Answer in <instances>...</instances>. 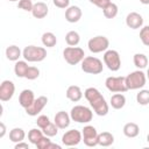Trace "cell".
Segmentation results:
<instances>
[{"mask_svg": "<svg viewBox=\"0 0 149 149\" xmlns=\"http://www.w3.org/2000/svg\"><path fill=\"white\" fill-rule=\"evenodd\" d=\"M84 97L90 102L94 113L99 116H105L108 113V104L105 98L100 93V91L95 87H87L84 92Z\"/></svg>", "mask_w": 149, "mask_h": 149, "instance_id": "cell-1", "label": "cell"}, {"mask_svg": "<svg viewBox=\"0 0 149 149\" xmlns=\"http://www.w3.org/2000/svg\"><path fill=\"white\" fill-rule=\"evenodd\" d=\"M70 116H71V120L74 121V122H78V123H87L92 120L93 118V112L86 107V106H83V105H77V106H73L70 111Z\"/></svg>", "mask_w": 149, "mask_h": 149, "instance_id": "cell-2", "label": "cell"}, {"mask_svg": "<svg viewBox=\"0 0 149 149\" xmlns=\"http://www.w3.org/2000/svg\"><path fill=\"white\" fill-rule=\"evenodd\" d=\"M22 57L27 62H42L47 57V50L43 47H36V45H28L22 51Z\"/></svg>", "mask_w": 149, "mask_h": 149, "instance_id": "cell-3", "label": "cell"}, {"mask_svg": "<svg viewBox=\"0 0 149 149\" xmlns=\"http://www.w3.org/2000/svg\"><path fill=\"white\" fill-rule=\"evenodd\" d=\"M104 65L102 62L93 56H87L81 61V70L85 73H90V74H99L102 72Z\"/></svg>", "mask_w": 149, "mask_h": 149, "instance_id": "cell-4", "label": "cell"}, {"mask_svg": "<svg viewBox=\"0 0 149 149\" xmlns=\"http://www.w3.org/2000/svg\"><path fill=\"white\" fill-rule=\"evenodd\" d=\"M85 52L79 47H68L63 50V57L65 62L70 65H76L78 63H81V61L85 58Z\"/></svg>", "mask_w": 149, "mask_h": 149, "instance_id": "cell-5", "label": "cell"}, {"mask_svg": "<svg viewBox=\"0 0 149 149\" xmlns=\"http://www.w3.org/2000/svg\"><path fill=\"white\" fill-rule=\"evenodd\" d=\"M146 81H147V76L141 70L133 71V72H130L126 77V84H127L128 90H139V88H142L146 85Z\"/></svg>", "mask_w": 149, "mask_h": 149, "instance_id": "cell-6", "label": "cell"}, {"mask_svg": "<svg viewBox=\"0 0 149 149\" xmlns=\"http://www.w3.org/2000/svg\"><path fill=\"white\" fill-rule=\"evenodd\" d=\"M105 85L108 91L114 93H123L128 91L126 77H107L105 80Z\"/></svg>", "mask_w": 149, "mask_h": 149, "instance_id": "cell-7", "label": "cell"}, {"mask_svg": "<svg viewBox=\"0 0 149 149\" xmlns=\"http://www.w3.org/2000/svg\"><path fill=\"white\" fill-rule=\"evenodd\" d=\"M87 47H88V50L93 54H99V52H102V51H106L109 47V41L106 36H102V35H98V36H94L92 37L91 40H88L87 42Z\"/></svg>", "mask_w": 149, "mask_h": 149, "instance_id": "cell-8", "label": "cell"}, {"mask_svg": "<svg viewBox=\"0 0 149 149\" xmlns=\"http://www.w3.org/2000/svg\"><path fill=\"white\" fill-rule=\"evenodd\" d=\"M104 63L108 70L115 72L121 68V58L116 50H106L104 54Z\"/></svg>", "mask_w": 149, "mask_h": 149, "instance_id": "cell-9", "label": "cell"}, {"mask_svg": "<svg viewBox=\"0 0 149 149\" xmlns=\"http://www.w3.org/2000/svg\"><path fill=\"white\" fill-rule=\"evenodd\" d=\"M83 141L87 147H95L98 146V132L93 126H85L81 129Z\"/></svg>", "mask_w": 149, "mask_h": 149, "instance_id": "cell-10", "label": "cell"}, {"mask_svg": "<svg viewBox=\"0 0 149 149\" xmlns=\"http://www.w3.org/2000/svg\"><path fill=\"white\" fill-rule=\"evenodd\" d=\"M81 140H83L81 132H79L77 129H70V130L65 132L63 134V136H62V143L64 146H66V147L78 146Z\"/></svg>", "mask_w": 149, "mask_h": 149, "instance_id": "cell-11", "label": "cell"}, {"mask_svg": "<svg viewBox=\"0 0 149 149\" xmlns=\"http://www.w3.org/2000/svg\"><path fill=\"white\" fill-rule=\"evenodd\" d=\"M47 104H48V98L44 95H41V97L36 98L29 107L26 108V113L30 116H35L42 112V109L47 106Z\"/></svg>", "mask_w": 149, "mask_h": 149, "instance_id": "cell-12", "label": "cell"}, {"mask_svg": "<svg viewBox=\"0 0 149 149\" xmlns=\"http://www.w3.org/2000/svg\"><path fill=\"white\" fill-rule=\"evenodd\" d=\"M15 92V85L12 80H3L0 85V100L1 101H9Z\"/></svg>", "mask_w": 149, "mask_h": 149, "instance_id": "cell-13", "label": "cell"}, {"mask_svg": "<svg viewBox=\"0 0 149 149\" xmlns=\"http://www.w3.org/2000/svg\"><path fill=\"white\" fill-rule=\"evenodd\" d=\"M126 24L130 29H139L143 24V17L141 14H139L136 12H130L126 16Z\"/></svg>", "mask_w": 149, "mask_h": 149, "instance_id": "cell-14", "label": "cell"}, {"mask_svg": "<svg viewBox=\"0 0 149 149\" xmlns=\"http://www.w3.org/2000/svg\"><path fill=\"white\" fill-rule=\"evenodd\" d=\"M54 122L56 123V126L59 128V129H65L70 126V122H71V116L70 114H68L66 112L64 111H59L56 113L55 118H54Z\"/></svg>", "mask_w": 149, "mask_h": 149, "instance_id": "cell-15", "label": "cell"}, {"mask_svg": "<svg viewBox=\"0 0 149 149\" xmlns=\"http://www.w3.org/2000/svg\"><path fill=\"white\" fill-rule=\"evenodd\" d=\"M81 9L78 6H69L65 10V20L70 23H76L81 19Z\"/></svg>", "mask_w": 149, "mask_h": 149, "instance_id": "cell-16", "label": "cell"}, {"mask_svg": "<svg viewBox=\"0 0 149 149\" xmlns=\"http://www.w3.org/2000/svg\"><path fill=\"white\" fill-rule=\"evenodd\" d=\"M35 99H36V98H35V95H34V92H33L31 90L26 88V90H23V91L20 93V95H19V104L26 109L27 107H29V106L34 102Z\"/></svg>", "mask_w": 149, "mask_h": 149, "instance_id": "cell-17", "label": "cell"}, {"mask_svg": "<svg viewBox=\"0 0 149 149\" xmlns=\"http://www.w3.org/2000/svg\"><path fill=\"white\" fill-rule=\"evenodd\" d=\"M48 9H49V8H48L47 3L40 1V2L34 3L31 14H33V16L36 17V19H44V17L48 15V12H49Z\"/></svg>", "mask_w": 149, "mask_h": 149, "instance_id": "cell-18", "label": "cell"}, {"mask_svg": "<svg viewBox=\"0 0 149 149\" xmlns=\"http://www.w3.org/2000/svg\"><path fill=\"white\" fill-rule=\"evenodd\" d=\"M65 94H66V98H68L69 100L73 101V102H77V101H79V100L83 98V92H81L80 87L77 86V85H71V86H69Z\"/></svg>", "mask_w": 149, "mask_h": 149, "instance_id": "cell-19", "label": "cell"}, {"mask_svg": "<svg viewBox=\"0 0 149 149\" xmlns=\"http://www.w3.org/2000/svg\"><path fill=\"white\" fill-rule=\"evenodd\" d=\"M139 133H140V127L135 122H127L123 126V134L129 139L136 137L139 135Z\"/></svg>", "mask_w": 149, "mask_h": 149, "instance_id": "cell-20", "label": "cell"}, {"mask_svg": "<svg viewBox=\"0 0 149 149\" xmlns=\"http://www.w3.org/2000/svg\"><path fill=\"white\" fill-rule=\"evenodd\" d=\"M114 142V136L109 132H102L98 134V144L101 147H109Z\"/></svg>", "mask_w": 149, "mask_h": 149, "instance_id": "cell-21", "label": "cell"}, {"mask_svg": "<svg viewBox=\"0 0 149 149\" xmlns=\"http://www.w3.org/2000/svg\"><path fill=\"white\" fill-rule=\"evenodd\" d=\"M111 106L114 109H121L126 105V97L122 93H115L111 97Z\"/></svg>", "mask_w": 149, "mask_h": 149, "instance_id": "cell-22", "label": "cell"}, {"mask_svg": "<svg viewBox=\"0 0 149 149\" xmlns=\"http://www.w3.org/2000/svg\"><path fill=\"white\" fill-rule=\"evenodd\" d=\"M22 56V51L20 50V48L17 45H9L6 49V57L9 61L16 62L19 61V58Z\"/></svg>", "mask_w": 149, "mask_h": 149, "instance_id": "cell-23", "label": "cell"}, {"mask_svg": "<svg viewBox=\"0 0 149 149\" xmlns=\"http://www.w3.org/2000/svg\"><path fill=\"white\" fill-rule=\"evenodd\" d=\"M26 137V133L22 128H19V127H15L13 128L10 132H9V140L14 143H17V142H21L23 141Z\"/></svg>", "mask_w": 149, "mask_h": 149, "instance_id": "cell-24", "label": "cell"}, {"mask_svg": "<svg viewBox=\"0 0 149 149\" xmlns=\"http://www.w3.org/2000/svg\"><path fill=\"white\" fill-rule=\"evenodd\" d=\"M28 68H29V66H28V64H27V61H16V63H15V65H14L15 76L19 77V78H24Z\"/></svg>", "mask_w": 149, "mask_h": 149, "instance_id": "cell-25", "label": "cell"}, {"mask_svg": "<svg viewBox=\"0 0 149 149\" xmlns=\"http://www.w3.org/2000/svg\"><path fill=\"white\" fill-rule=\"evenodd\" d=\"M41 40H42L43 45L47 47V48H52V47H55L56 43H57V38H56V36H55V34L51 33V31H47V33H44V34L42 35V38H41Z\"/></svg>", "mask_w": 149, "mask_h": 149, "instance_id": "cell-26", "label": "cell"}, {"mask_svg": "<svg viewBox=\"0 0 149 149\" xmlns=\"http://www.w3.org/2000/svg\"><path fill=\"white\" fill-rule=\"evenodd\" d=\"M133 62H134V65L139 70H141V69L147 68L149 59H148V57L144 54H135L134 57H133Z\"/></svg>", "mask_w": 149, "mask_h": 149, "instance_id": "cell-27", "label": "cell"}, {"mask_svg": "<svg viewBox=\"0 0 149 149\" xmlns=\"http://www.w3.org/2000/svg\"><path fill=\"white\" fill-rule=\"evenodd\" d=\"M118 12H119V8H118V6H116L114 2H109V3L102 9L104 16L107 17V19H114V17L118 15Z\"/></svg>", "mask_w": 149, "mask_h": 149, "instance_id": "cell-28", "label": "cell"}, {"mask_svg": "<svg viewBox=\"0 0 149 149\" xmlns=\"http://www.w3.org/2000/svg\"><path fill=\"white\" fill-rule=\"evenodd\" d=\"M43 136H44L43 130H42V129H37V128H33V129H30L29 133H28V140H29V142L33 143V144H35V146H36V143H37Z\"/></svg>", "mask_w": 149, "mask_h": 149, "instance_id": "cell-29", "label": "cell"}, {"mask_svg": "<svg viewBox=\"0 0 149 149\" xmlns=\"http://www.w3.org/2000/svg\"><path fill=\"white\" fill-rule=\"evenodd\" d=\"M79 41H80V36H79V34H78L77 31H74V30H70V31L65 35V42H66V44L70 45V47H76V45L79 43Z\"/></svg>", "mask_w": 149, "mask_h": 149, "instance_id": "cell-30", "label": "cell"}, {"mask_svg": "<svg viewBox=\"0 0 149 149\" xmlns=\"http://www.w3.org/2000/svg\"><path fill=\"white\" fill-rule=\"evenodd\" d=\"M136 101L139 105L146 106L149 104V90H141L136 94Z\"/></svg>", "mask_w": 149, "mask_h": 149, "instance_id": "cell-31", "label": "cell"}, {"mask_svg": "<svg viewBox=\"0 0 149 149\" xmlns=\"http://www.w3.org/2000/svg\"><path fill=\"white\" fill-rule=\"evenodd\" d=\"M58 129H59V128L56 126V123H55V122H50V123H49L45 128H43L42 130H43L44 135H47V136H49V137H52V136L57 135Z\"/></svg>", "mask_w": 149, "mask_h": 149, "instance_id": "cell-32", "label": "cell"}, {"mask_svg": "<svg viewBox=\"0 0 149 149\" xmlns=\"http://www.w3.org/2000/svg\"><path fill=\"white\" fill-rule=\"evenodd\" d=\"M140 40L146 47H149V26H144L143 28H141Z\"/></svg>", "mask_w": 149, "mask_h": 149, "instance_id": "cell-33", "label": "cell"}, {"mask_svg": "<svg viewBox=\"0 0 149 149\" xmlns=\"http://www.w3.org/2000/svg\"><path fill=\"white\" fill-rule=\"evenodd\" d=\"M38 76H40V70L36 66H29L26 72L24 78H27L28 80H34V79L38 78Z\"/></svg>", "mask_w": 149, "mask_h": 149, "instance_id": "cell-34", "label": "cell"}, {"mask_svg": "<svg viewBox=\"0 0 149 149\" xmlns=\"http://www.w3.org/2000/svg\"><path fill=\"white\" fill-rule=\"evenodd\" d=\"M17 7L20 9H23V10H27V12H31L33 7H34V3H33V0H20L19 3H17Z\"/></svg>", "mask_w": 149, "mask_h": 149, "instance_id": "cell-35", "label": "cell"}, {"mask_svg": "<svg viewBox=\"0 0 149 149\" xmlns=\"http://www.w3.org/2000/svg\"><path fill=\"white\" fill-rule=\"evenodd\" d=\"M50 144H51V140L49 139V136L44 135V136L36 143V147H37L38 149H49Z\"/></svg>", "mask_w": 149, "mask_h": 149, "instance_id": "cell-36", "label": "cell"}, {"mask_svg": "<svg viewBox=\"0 0 149 149\" xmlns=\"http://www.w3.org/2000/svg\"><path fill=\"white\" fill-rule=\"evenodd\" d=\"M50 122H51V121H50L49 116H47V115H40V116L37 118V120H36V125H37V127L41 128V129L45 128Z\"/></svg>", "mask_w": 149, "mask_h": 149, "instance_id": "cell-37", "label": "cell"}, {"mask_svg": "<svg viewBox=\"0 0 149 149\" xmlns=\"http://www.w3.org/2000/svg\"><path fill=\"white\" fill-rule=\"evenodd\" d=\"M88 1L93 5H95L97 7H99L100 9H104L109 2H112L111 0H88Z\"/></svg>", "mask_w": 149, "mask_h": 149, "instance_id": "cell-38", "label": "cell"}, {"mask_svg": "<svg viewBox=\"0 0 149 149\" xmlns=\"http://www.w3.org/2000/svg\"><path fill=\"white\" fill-rule=\"evenodd\" d=\"M52 3L58 8H68L70 5V0H52Z\"/></svg>", "mask_w": 149, "mask_h": 149, "instance_id": "cell-39", "label": "cell"}, {"mask_svg": "<svg viewBox=\"0 0 149 149\" xmlns=\"http://www.w3.org/2000/svg\"><path fill=\"white\" fill-rule=\"evenodd\" d=\"M15 149H29V144L28 143H26V142H23V141H21V142H17V143H15V147H14Z\"/></svg>", "mask_w": 149, "mask_h": 149, "instance_id": "cell-40", "label": "cell"}, {"mask_svg": "<svg viewBox=\"0 0 149 149\" xmlns=\"http://www.w3.org/2000/svg\"><path fill=\"white\" fill-rule=\"evenodd\" d=\"M6 134V126L3 122H0V139H2Z\"/></svg>", "mask_w": 149, "mask_h": 149, "instance_id": "cell-41", "label": "cell"}, {"mask_svg": "<svg viewBox=\"0 0 149 149\" xmlns=\"http://www.w3.org/2000/svg\"><path fill=\"white\" fill-rule=\"evenodd\" d=\"M140 2L142 5H149V0H140Z\"/></svg>", "mask_w": 149, "mask_h": 149, "instance_id": "cell-42", "label": "cell"}, {"mask_svg": "<svg viewBox=\"0 0 149 149\" xmlns=\"http://www.w3.org/2000/svg\"><path fill=\"white\" fill-rule=\"evenodd\" d=\"M146 76H147V78L149 79V68H148V70H147V74H146Z\"/></svg>", "mask_w": 149, "mask_h": 149, "instance_id": "cell-43", "label": "cell"}, {"mask_svg": "<svg viewBox=\"0 0 149 149\" xmlns=\"http://www.w3.org/2000/svg\"><path fill=\"white\" fill-rule=\"evenodd\" d=\"M147 141H148V143H149V134L147 135Z\"/></svg>", "mask_w": 149, "mask_h": 149, "instance_id": "cell-44", "label": "cell"}, {"mask_svg": "<svg viewBox=\"0 0 149 149\" xmlns=\"http://www.w3.org/2000/svg\"><path fill=\"white\" fill-rule=\"evenodd\" d=\"M8 1H12V2H14V1H20V0H8Z\"/></svg>", "mask_w": 149, "mask_h": 149, "instance_id": "cell-45", "label": "cell"}]
</instances>
